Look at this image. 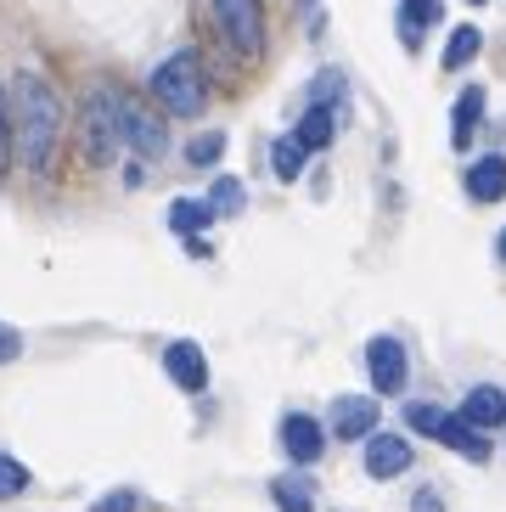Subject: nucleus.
<instances>
[{"instance_id": "nucleus-1", "label": "nucleus", "mask_w": 506, "mask_h": 512, "mask_svg": "<svg viewBox=\"0 0 506 512\" xmlns=\"http://www.w3.org/2000/svg\"><path fill=\"white\" fill-rule=\"evenodd\" d=\"M12 124H17V158H23L29 169L51 164L62 107H57V91H51L40 74H17L12 79Z\"/></svg>"}, {"instance_id": "nucleus-2", "label": "nucleus", "mask_w": 506, "mask_h": 512, "mask_svg": "<svg viewBox=\"0 0 506 512\" xmlns=\"http://www.w3.org/2000/svg\"><path fill=\"white\" fill-rule=\"evenodd\" d=\"M152 96H158V107L175 113V119H197V113L209 107V79H203L197 51H175L169 62H158V74H152Z\"/></svg>"}, {"instance_id": "nucleus-3", "label": "nucleus", "mask_w": 506, "mask_h": 512, "mask_svg": "<svg viewBox=\"0 0 506 512\" xmlns=\"http://www.w3.org/2000/svg\"><path fill=\"white\" fill-rule=\"evenodd\" d=\"M124 102H130V96L113 91V85H96V91L85 96L79 136H85V158H90V164H113V152L124 147Z\"/></svg>"}, {"instance_id": "nucleus-4", "label": "nucleus", "mask_w": 506, "mask_h": 512, "mask_svg": "<svg viewBox=\"0 0 506 512\" xmlns=\"http://www.w3.org/2000/svg\"><path fill=\"white\" fill-rule=\"evenodd\" d=\"M214 17H220V34L237 46V57H259L265 51V12H259V0H214Z\"/></svg>"}, {"instance_id": "nucleus-5", "label": "nucleus", "mask_w": 506, "mask_h": 512, "mask_svg": "<svg viewBox=\"0 0 506 512\" xmlns=\"http://www.w3.org/2000/svg\"><path fill=\"white\" fill-rule=\"evenodd\" d=\"M366 372H372L377 394H400L405 389V349H400V338H372V344H366Z\"/></svg>"}, {"instance_id": "nucleus-6", "label": "nucleus", "mask_w": 506, "mask_h": 512, "mask_svg": "<svg viewBox=\"0 0 506 512\" xmlns=\"http://www.w3.org/2000/svg\"><path fill=\"white\" fill-rule=\"evenodd\" d=\"M332 434L338 439H372L377 434V400L372 394H343V400H332Z\"/></svg>"}, {"instance_id": "nucleus-7", "label": "nucleus", "mask_w": 506, "mask_h": 512, "mask_svg": "<svg viewBox=\"0 0 506 512\" xmlns=\"http://www.w3.org/2000/svg\"><path fill=\"white\" fill-rule=\"evenodd\" d=\"M124 141H130V147L141 152V158H158V152L169 147V136H164V119H158L152 107H141L135 96L124 102Z\"/></svg>"}, {"instance_id": "nucleus-8", "label": "nucleus", "mask_w": 506, "mask_h": 512, "mask_svg": "<svg viewBox=\"0 0 506 512\" xmlns=\"http://www.w3.org/2000/svg\"><path fill=\"white\" fill-rule=\"evenodd\" d=\"M164 372L175 377V389H186V394L209 389V361H203V349H197L192 338H180V344L164 349Z\"/></svg>"}, {"instance_id": "nucleus-9", "label": "nucleus", "mask_w": 506, "mask_h": 512, "mask_svg": "<svg viewBox=\"0 0 506 512\" xmlns=\"http://www.w3.org/2000/svg\"><path fill=\"white\" fill-rule=\"evenodd\" d=\"M282 451H287L293 467H310L315 456L327 451V428H321L315 417H287L282 422Z\"/></svg>"}, {"instance_id": "nucleus-10", "label": "nucleus", "mask_w": 506, "mask_h": 512, "mask_svg": "<svg viewBox=\"0 0 506 512\" xmlns=\"http://www.w3.org/2000/svg\"><path fill=\"white\" fill-rule=\"evenodd\" d=\"M405 467H411V445L400 434H372L366 439V473L372 479H400Z\"/></svg>"}, {"instance_id": "nucleus-11", "label": "nucleus", "mask_w": 506, "mask_h": 512, "mask_svg": "<svg viewBox=\"0 0 506 512\" xmlns=\"http://www.w3.org/2000/svg\"><path fill=\"white\" fill-rule=\"evenodd\" d=\"M467 197H473V203H501L506 197V158L501 152H490V158H478V164L467 169Z\"/></svg>"}, {"instance_id": "nucleus-12", "label": "nucleus", "mask_w": 506, "mask_h": 512, "mask_svg": "<svg viewBox=\"0 0 506 512\" xmlns=\"http://www.w3.org/2000/svg\"><path fill=\"white\" fill-rule=\"evenodd\" d=\"M462 417L473 422V428H484V434H490V428H501V422H506V394L490 389V383H484V389H467Z\"/></svg>"}, {"instance_id": "nucleus-13", "label": "nucleus", "mask_w": 506, "mask_h": 512, "mask_svg": "<svg viewBox=\"0 0 506 512\" xmlns=\"http://www.w3.org/2000/svg\"><path fill=\"white\" fill-rule=\"evenodd\" d=\"M439 445L462 451L467 462H490V439H484V428H473L467 417H445V434H439Z\"/></svg>"}, {"instance_id": "nucleus-14", "label": "nucleus", "mask_w": 506, "mask_h": 512, "mask_svg": "<svg viewBox=\"0 0 506 512\" xmlns=\"http://www.w3.org/2000/svg\"><path fill=\"white\" fill-rule=\"evenodd\" d=\"M478 119H484V91L478 85H467L462 96H456V119H450V141L456 147H473V130H478Z\"/></svg>"}, {"instance_id": "nucleus-15", "label": "nucleus", "mask_w": 506, "mask_h": 512, "mask_svg": "<svg viewBox=\"0 0 506 512\" xmlns=\"http://www.w3.org/2000/svg\"><path fill=\"white\" fill-rule=\"evenodd\" d=\"M445 17V0H400V34H405V46H417L422 29H433Z\"/></svg>"}, {"instance_id": "nucleus-16", "label": "nucleus", "mask_w": 506, "mask_h": 512, "mask_svg": "<svg viewBox=\"0 0 506 512\" xmlns=\"http://www.w3.org/2000/svg\"><path fill=\"white\" fill-rule=\"evenodd\" d=\"M270 496L282 512H315V490H310V473H282L270 484Z\"/></svg>"}, {"instance_id": "nucleus-17", "label": "nucleus", "mask_w": 506, "mask_h": 512, "mask_svg": "<svg viewBox=\"0 0 506 512\" xmlns=\"http://www.w3.org/2000/svg\"><path fill=\"white\" fill-rule=\"evenodd\" d=\"M332 130H338V107H315L310 102V113H304V124H298V141L310 152H321L332 141Z\"/></svg>"}, {"instance_id": "nucleus-18", "label": "nucleus", "mask_w": 506, "mask_h": 512, "mask_svg": "<svg viewBox=\"0 0 506 512\" xmlns=\"http://www.w3.org/2000/svg\"><path fill=\"white\" fill-rule=\"evenodd\" d=\"M209 220H214V209L209 203H197V197H175V203H169V226L186 231V237H203Z\"/></svg>"}, {"instance_id": "nucleus-19", "label": "nucleus", "mask_w": 506, "mask_h": 512, "mask_svg": "<svg viewBox=\"0 0 506 512\" xmlns=\"http://www.w3.org/2000/svg\"><path fill=\"white\" fill-rule=\"evenodd\" d=\"M304 158H310V147H304L298 136H282L276 147H270V164H276L282 181H298V175H304Z\"/></svg>"}, {"instance_id": "nucleus-20", "label": "nucleus", "mask_w": 506, "mask_h": 512, "mask_svg": "<svg viewBox=\"0 0 506 512\" xmlns=\"http://www.w3.org/2000/svg\"><path fill=\"white\" fill-rule=\"evenodd\" d=\"M478 46H484V34H478L473 23H462V29H450V46H445V68H467V62L478 57Z\"/></svg>"}, {"instance_id": "nucleus-21", "label": "nucleus", "mask_w": 506, "mask_h": 512, "mask_svg": "<svg viewBox=\"0 0 506 512\" xmlns=\"http://www.w3.org/2000/svg\"><path fill=\"white\" fill-rule=\"evenodd\" d=\"M445 417H450V411L428 406V400H417V406H405V422H411V428H417L422 439H439V434H445Z\"/></svg>"}, {"instance_id": "nucleus-22", "label": "nucleus", "mask_w": 506, "mask_h": 512, "mask_svg": "<svg viewBox=\"0 0 506 512\" xmlns=\"http://www.w3.org/2000/svg\"><path fill=\"white\" fill-rule=\"evenodd\" d=\"M17 152V124H12V91H0V175H6V164H12Z\"/></svg>"}, {"instance_id": "nucleus-23", "label": "nucleus", "mask_w": 506, "mask_h": 512, "mask_svg": "<svg viewBox=\"0 0 506 512\" xmlns=\"http://www.w3.org/2000/svg\"><path fill=\"white\" fill-rule=\"evenodd\" d=\"M220 152H225V136H220V130H209V136H197L192 147H186V164L209 169V164H220Z\"/></svg>"}, {"instance_id": "nucleus-24", "label": "nucleus", "mask_w": 506, "mask_h": 512, "mask_svg": "<svg viewBox=\"0 0 506 512\" xmlns=\"http://www.w3.org/2000/svg\"><path fill=\"white\" fill-rule=\"evenodd\" d=\"M23 490H29V467L17 462V456H0V501L23 496Z\"/></svg>"}, {"instance_id": "nucleus-25", "label": "nucleus", "mask_w": 506, "mask_h": 512, "mask_svg": "<svg viewBox=\"0 0 506 512\" xmlns=\"http://www.w3.org/2000/svg\"><path fill=\"white\" fill-rule=\"evenodd\" d=\"M209 209H214V214H237V209H242V181L220 175V181H214V192H209Z\"/></svg>"}, {"instance_id": "nucleus-26", "label": "nucleus", "mask_w": 506, "mask_h": 512, "mask_svg": "<svg viewBox=\"0 0 506 512\" xmlns=\"http://www.w3.org/2000/svg\"><path fill=\"white\" fill-rule=\"evenodd\" d=\"M310 102L315 107H338L343 102V79L338 74H321V79H315V91H310Z\"/></svg>"}, {"instance_id": "nucleus-27", "label": "nucleus", "mask_w": 506, "mask_h": 512, "mask_svg": "<svg viewBox=\"0 0 506 512\" xmlns=\"http://www.w3.org/2000/svg\"><path fill=\"white\" fill-rule=\"evenodd\" d=\"M90 512H135V490H113V496H102Z\"/></svg>"}, {"instance_id": "nucleus-28", "label": "nucleus", "mask_w": 506, "mask_h": 512, "mask_svg": "<svg viewBox=\"0 0 506 512\" xmlns=\"http://www.w3.org/2000/svg\"><path fill=\"white\" fill-rule=\"evenodd\" d=\"M411 512H445V507H439V490H417V501H411Z\"/></svg>"}, {"instance_id": "nucleus-29", "label": "nucleus", "mask_w": 506, "mask_h": 512, "mask_svg": "<svg viewBox=\"0 0 506 512\" xmlns=\"http://www.w3.org/2000/svg\"><path fill=\"white\" fill-rule=\"evenodd\" d=\"M17 349H23V344H17V332H12V327H0V361H12Z\"/></svg>"}, {"instance_id": "nucleus-30", "label": "nucleus", "mask_w": 506, "mask_h": 512, "mask_svg": "<svg viewBox=\"0 0 506 512\" xmlns=\"http://www.w3.org/2000/svg\"><path fill=\"white\" fill-rule=\"evenodd\" d=\"M495 248H501V259H506V231H501V242H495Z\"/></svg>"}, {"instance_id": "nucleus-31", "label": "nucleus", "mask_w": 506, "mask_h": 512, "mask_svg": "<svg viewBox=\"0 0 506 512\" xmlns=\"http://www.w3.org/2000/svg\"><path fill=\"white\" fill-rule=\"evenodd\" d=\"M467 6H484V0H467Z\"/></svg>"}]
</instances>
